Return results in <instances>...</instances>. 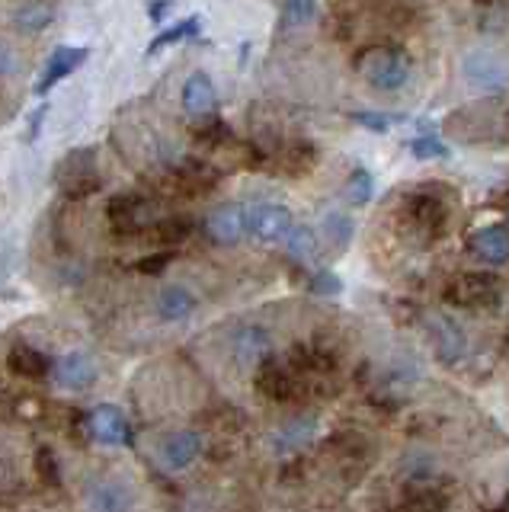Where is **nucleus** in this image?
Segmentation results:
<instances>
[{
	"mask_svg": "<svg viewBox=\"0 0 509 512\" xmlns=\"http://www.w3.org/2000/svg\"><path fill=\"white\" fill-rule=\"evenodd\" d=\"M372 192H375V180H372L369 170L356 167L353 173H349V183H346V199L349 202H353V205H369Z\"/></svg>",
	"mask_w": 509,
	"mask_h": 512,
	"instance_id": "393cba45",
	"label": "nucleus"
},
{
	"mask_svg": "<svg viewBox=\"0 0 509 512\" xmlns=\"http://www.w3.org/2000/svg\"><path fill=\"white\" fill-rule=\"evenodd\" d=\"M295 228V218L285 205L276 202H257L247 205V237L260 244H285V237Z\"/></svg>",
	"mask_w": 509,
	"mask_h": 512,
	"instance_id": "39448f33",
	"label": "nucleus"
},
{
	"mask_svg": "<svg viewBox=\"0 0 509 512\" xmlns=\"http://www.w3.org/2000/svg\"><path fill=\"white\" fill-rule=\"evenodd\" d=\"M317 432H321V420H317L314 413H301V416H292L289 423H282L273 432V445H276L279 455H295L317 439Z\"/></svg>",
	"mask_w": 509,
	"mask_h": 512,
	"instance_id": "f8f14e48",
	"label": "nucleus"
},
{
	"mask_svg": "<svg viewBox=\"0 0 509 512\" xmlns=\"http://www.w3.org/2000/svg\"><path fill=\"white\" fill-rule=\"evenodd\" d=\"M87 61V48H77V45H61L55 48V55L49 58V64H45L42 71V80H39V93H49L58 80H65L68 74H74L81 64Z\"/></svg>",
	"mask_w": 509,
	"mask_h": 512,
	"instance_id": "2eb2a0df",
	"label": "nucleus"
},
{
	"mask_svg": "<svg viewBox=\"0 0 509 512\" xmlns=\"http://www.w3.org/2000/svg\"><path fill=\"white\" fill-rule=\"evenodd\" d=\"M13 68V55L7 45H0V74H7Z\"/></svg>",
	"mask_w": 509,
	"mask_h": 512,
	"instance_id": "f704fd0d",
	"label": "nucleus"
},
{
	"mask_svg": "<svg viewBox=\"0 0 509 512\" xmlns=\"http://www.w3.org/2000/svg\"><path fill=\"white\" fill-rule=\"evenodd\" d=\"M199 29H202V20H199V16H186V20L167 26V29L161 32V36H157V39L148 45V55H157V52H161V48H167V45H177V42H183V39L199 36Z\"/></svg>",
	"mask_w": 509,
	"mask_h": 512,
	"instance_id": "4be33fe9",
	"label": "nucleus"
},
{
	"mask_svg": "<svg viewBox=\"0 0 509 512\" xmlns=\"http://www.w3.org/2000/svg\"><path fill=\"white\" fill-rule=\"evenodd\" d=\"M321 7L311 4V0H292V4L282 7V23L285 26H308L311 20H317Z\"/></svg>",
	"mask_w": 509,
	"mask_h": 512,
	"instance_id": "bb28decb",
	"label": "nucleus"
},
{
	"mask_svg": "<svg viewBox=\"0 0 509 512\" xmlns=\"http://www.w3.org/2000/svg\"><path fill=\"white\" fill-rule=\"evenodd\" d=\"M445 301H452L455 308L465 311H493L503 301V288L487 272H465L445 288Z\"/></svg>",
	"mask_w": 509,
	"mask_h": 512,
	"instance_id": "20e7f679",
	"label": "nucleus"
},
{
	"mask_svg": "<svg viewBox=\"0 0 509 512\" xmlns=\"http://www.w3.org/2000/svg\"><path fill=\"white\" fill-rule=\"evenodd\" d=\"M154 231L157 237L164 240V244H180V240L189 237V218H164V221H157L154 224Z\"/></svg>",
	"mask_w": 509,
	"mask_h": 512,
	"instance_id": "c756f323",
	"label": "nucleus"
},
{
	"mask_svg": "<svg viewBox=\"0 0 509 512\" xmlns=\"http://www.w3.org/2000/svg\"><path fill=\"white\" fill-rule=\"evenodd\" d=\"M468 253L487 266H506L509 263V228L506 224H484L468 234Z\"/></svg>",
	"mask_w": 509,
	"mask_h": 512,
	"instance_id": "6e6552de",
	"label": "nucleus"
},
{
	"mask_svg": "<svg viewBox=\"0 0 509 512\" xmlns=\"http://www.w3.org/2000/svg\"><path fill=\"white\" fill-rule=\"evenodd\" d=\"M285 250H289L292 260L311 263L317 256V250H321V234H317L314 228H308V224H295V228L289 231V237H285Z\"/></svg>",
	"mask_w": 509,
	"mask_h": 512,
	"instance_id": "412c9836",
	"label": "nucleus"
},
{
	"mask_svg": "<svg viewBox=\"0 0 509 512\" xmlns=\"http://www.w3.org/2000/svg\"><path fill=\"white\" fill-rule=\"evenodd\" d=\"M148 13H151V20H164V16L170 13V4H164V7H157V4H154Z\"/></svg>",
	"mask_w": 509,
	"mask_h": 512,
	"instance_id": "c9c22d12",
	"label": "nucleus"
},
{
	"mask_svg": "<svg viewBox=\"0 0 509 512\" xmlns=\"http://www.w3.org/2000/svg\"><path fill=\"white\" fill-rule=\"evenodd\" d=\"M100 368L93 362V356L87 352L74 349V352H65L61 359H55L52 365V378L61 384V388H71V391H81V388H90L93 381H97Z\"/></svg>",
	"mask_w": 509,
	"mask_h": 512,
	"instance_id": "9b49d317",
	"label": "nucleus"
},
{
	"mask_svg": "<svg viewBox=\"0 0 509 512\" xmlns=\"http://www.w3.org/2000/svg\"><path fill=\"white\" fill-rule=\"evenodd\" d=\"M205 234L221 247H231L237 240H244L247 237V205H234V202L218 205L215 212L205 218Z\"/></svg>",
	"mask_w": 509,
	"mask_h": 512,
	"instance_id": "9d476101",
	"label": "nucleus"
},
{
	"mask_svg": "<svg viewBox=\"0 0 509 512\" xmlns=\"http://www.w3.org/2000/svg\"><path fill=\"white\" fill-rule=\"evenodd\" d=\"M269 349H273V340H269V330L257 327V324H247L241 330H234L231 336V352L237 362L244 365H257L269 359Z\"/></svg>",
	"mask_w": 509,
	"mask_h": 512,
	"instance_id": "4468645a",
	"label": "nucleus"
},
{
	"mask_svg": "<svg viewBox=\"0 0 509 512\" xmlns=\"http://www.w3.org/2000/svg\"><path fill=\"white\" fill-rule=\"evenodd\" d=\"M202 455V436L193 429H180V432H170L161 445V458L170 471H186L189 464Z\"/></svg>",
	"mask_w": 509,
	"mask_h": 512,
	"instance_id": "ddd939ff",
	"label": "nucleus"
},
{
	"mask_svg": "<svg viewBox=\"0 0 509 512\" xmlns=\"http://www.w3.org/2000/svg\"><path fill=\"white\" fill-rule=\"evenodd\" d=\"M401 218L413 234H420L423 240H433L445 231V224H449V205H445L436 192L417 189L404 199Z\"/></svg>",
	"mask_w": 509,
	"mask_h": 512,
	"instance_id": "f03ea898",
	"label": "nucleus"
},
{
	"mask_svg": "<svg viewBox=\"0 0 509 512\" xmlns=\"http://www.w3.org/2000/svg\"><path fill=\"white\" fill-rule=\"evenodd\" d=\"M42 119H45V106H39V112L33 119H29V141L39 138V128H42Z\"/></svg>",
	"mask_w": 509,
	"mask_h": 512,
	"instance_id": "72a5a7b5",
	"label": "nucleus"
},
{
	"mask_svg": "<svg viewBox=\"0 0 509 512\" xmlns=\"http://www.w3.org/2000/svg\"><path fill=\"white\" fill-rule=\"evenodd\" d=\"M154 311L161 320H167V324H177V320H186L196 311V295L186 292L183 285H167L161 288V295L154 298Z\"/></svg>",
	"mask_w": 509,
	"mask_h": 512,
	"instance_id": "f3484780",
	"label": "nucleus"
},
{
	"mask_svg": "<svg viewBox=\"0 0 509 512\" xmlns=\"http://www.w3.org/2000/svg\"><path fill=\"white\" fill-rule=\"evenodd\" d=\"M90 506H93V512H125L129 496H125V490L119 484H100L90 496Z\"/></svg>",
	"mask_w": 509,
	"mask_h": 512,
	"instance_id": "b1692460",
	"label": "nucleus"
},
{
	"mask_svg": "<svg viewBox=\"0 0 509 512\" xmlns=\"http://www.w3.org/2000/svg\"><path fill=\"white\" fill-rule=\"evenodd\" d=\"M445 503H449L445 490H439L436 484H426V480H417V484H410L407 490L404 509L407 512H442Z\"/></svg>",
	"mask_w": 509,
	"mask_h": 512,
	"instance_id": "aec40b11",
	"label": "nucleus"
},
{
	"mask_svg": "<svg viewBox=\"0 0 509 512\" xmlns=\"http://www.w3.org/2000/svg\"><path fill=\"white\" fill-rule=\"evenodd\" d=\"M356 122L369 128V132L385 135V132H391V128H394L397 122H401V119L391 116V112H356Z\"/></svg>",
	"mask_w": 509,
	"mask_h": 512,
	"instance_id": "7c9ffc66",
	"label": "nucleus"
},
{
	"mask_svg": "<svg viewBox=\"0 0 509 512\" xmlns=\"http://www.w3.org/2000/svg\"><path fill=\"white\" fill-rule=\"evenodd\" d=\"M87 429L100 445H132V426L113 404H100L87 413Z\"/></svg>",
	"mask_w": 509,
	"mask_h": 512,
	"instance_id": "1a4fd4ad",
	"label": "nucleus"
},
{
	"mask_svg": "<svg viewBox=\"0 0 509 512\" xmlns=\"http://www.w3.org/2000/svg\"><path fill=\"white\" fill-rule=\"evenodd\" d=\"M36 474L45 487H58L61 484V468H58V458L52 448H39L36 452Z\"/></svg>",
	"mask_w": 509,
	"mask_h": 512,
	"instance_id": "c85d7f7f",
	"label": "nucleus"
},
{
	"mask_svg": "<svg viewBox=\"0 0 509 512\" xmlns=\"http://www.w3.org/2000/svg\"><path fill=\"white\" fill-rule=\"evenodd\" d=\"M410 151L417 160H445V157H449V148H445V141L436 132L417 135L410 141Z\"/></svg>",
	"mask_w": 509,
	"mask_h": 512,
	"instance_id": "a878e982",
	"label": "nucleus"
},
{
	"mask_svg": "<svg viewBox=\"0 0 509 512\" xmlns=\"http://www.w3.org/2000/svg\"><path fill=\"white\" fill-rule=\"evenodd\" d=\"M55 183L61 189L65 199H87L90 192L100 189V173H97V157H93L90 148L71 151L65 154V160L55 167Z\"/></svg>",
	"mask_w": 509,
	"mask_h": 512,
	"instance_id": "7ed1b4c3",
	"label": "nucleus"
},
{
	"mask_svg": "<svg viewBox=\"0 0 509 512\" xmlns=\"http://www.w3.org/2000/svg\"><path fill=\"white\" fill-rule=\"evenodd\" d=\"M426 340L433 356L445 365L458 362L468 352V340L449 314H426Z\"/></svg>",
	"mask_w": 509,
	"mask_h": 512,
	"instance_id": "423d86ee",
	"label": "nucleus"
},
{
	"mask_svg": "<svg viewBox=\"0 0 509 512\" xmlns=\"http://www.w3.org/2000/svg\"><path fill=\"white\" fill-rule=\"evenodd\" d=\"M461 74L474 90L484 93H497L509 84V68L493 52H468L465 61H461Z\"/></svg>",
	"mask_w": 509,
	"mask_h": 512,
	"instance_id": "0eeeda50",
	"label": "nucleus"
},
{
	"mask_svg": "<svg viewBox=\"0 0 509 512\" xmlns=\"http://www.w3.org/2000/svg\"><path fill=\"white\" fill-rule=\"evenodd\" d=\"M183 106L189 116H212L218 106V90L209 74H189V80L183 84Z\"/></svg>",
	"mask_w": 509,
	"mask_h": 512,
	"instance_id": "dca6fc26",
	"label": "nucleus"
},
{
	"mask_svg": "<svg viewBox=\"0 0 509 512\" xmlns=\"http://www.w3.org/2000/svg\"><path fill=\"white\" fill-rule=\"evenodd\" d=\"M7 365H10V372H17L20 378H42L52 372V362L33 346H13Z\"/></svg>",
	"mask_w": 509,
	"mask_h": 512,
	"instance_id": "6ab92c4d",
	"label": "nucleus"
},
{
	"mask_svg": "<svg viewBox=\"0 0 509 512\" xmlns=\"http://www.w3.org/2000/svg\"><path fill=\"white\" fill-rule=\"evenodd\" d=\"M311 292L314 295H337V292H343V282L333 276V272H317L311 279Z\"/></svg>",
	"mask_w": 509,
	"mask_h": 512,
	"instance_id": "2f4dec72",
	"label": "nucleus"
},
{
	"mask_svg": "<svg viewBox=\"0 0 509 512\" xmlns=\"http://www.w3.org/2000/svg\"><path fill=\"white\" fill-rule=\"evenodd\" d=\"M52 16H55V10L49 4H26L17 10V23L23 29H45L52 23Z\"/></svg>",
	"mask_w": 509,
	"mask_h": 512,
	"instance_id": "cd10ccee",
	"label": "nucleus"
},
{
	"mask_svg": "<svg viewBox=\"0 0 509 512\" xmlns=\"http://www.w3.org/2000/svg\"><path fill=\"white\" fill-rule=\"evenodd\" d=\"M365 84L375 87L378 93H401L413 84V64L397 48H369L356 61Z\"/></svg>",
	"mask_w": 509,
	"mask_h": 512,
	"instance_id": "f257e3e1",
	"label": "nucleus"
},
{
	"mask_svg": "<svg viewBox=\"0 0 509 512\" xmlns=\"http://www.w3.org/2000/svg\"><path fill=\"white\" fill-rule=\"evenodd\" d=\"M167 263H170V253H151V256H145V260H138L135 269L141 272V276H161V272L167 269Z\"/></svg>",
	"mask_w": 509,
	"mask_h": 512,
	"instance_id": "473e14b6",
	"label": "nucleus"
},
{
	"mask_svg": "<svg viewBox=\"0 0 509 512\" xmlns=\"http://www.w3.org/2000/svg\"><path fill=\"white\" fill-rule=\"evenodd\" d=\"M106 218H109V224H113V231L129 234V231H138L141 224H145V205H141L135 196H116L106 208Z\"/></svg>",
	"mask_w": 509,
	"mask_h": 512,
	"instance_id": "a211bd4d",
	"label": "nucleus"
},
{
	"mask_svg": "<svg viewBox=\"0 0 509 512\" xmlns=\"http://www.w3.org/2000/svg\"><path fill=\"white\" fill-rule=\"evenodd\" d=\"M321 231H324L327 244L337 250H346L353 244V221H349V215H343V212H330L321 224Z\"/></svg>",
	"mask_w": 509,
	"mask_h": 512,
	"instance_id": "5701e85b",
	"label": "nucleus"
}]
</instances>
